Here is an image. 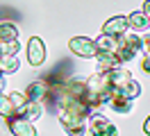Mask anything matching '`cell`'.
I'll use <instances>...</instances> for the list:
<instances>
[{
    "label": "cell",
    "instance_id": "6da1fadb",
    "mask_svg": "<svg viewBox=\"0 0 150 136\" xmlns=\"http://www.w3.org/2000/svg\"><path fill=\"white\" fill-rule=\"evenodd\" d=\"M112 93H114V86L109 82V73H93L91 77H86V98H89L91 109L107 104Z\"/></svg>",
    "mask_w": 150,
    "mask_h": 136
},
{
    "label": "cell",
    "instance_id": "7a4b0ae2",
    "mask_svg": "<svg viewBox=\"0 0 150 136\" xmlns=\"http://www.w3.org/2000/svg\"><path fill=\"white\" fill-rule=\"evenodd\" d=\"M89 116L75 113V111H59V123L68 136H84L86 127H89Z\"/></svg>",
    "mask_w": 150,
    "mask_h": 136
},
{
    "label": "cell",
    "instance_id": "3957f363",
    "mask_svg": "<svg viewBox=\"0 0 150 136\" xmlns=\"http://www.w3.org/2000/svg\"><path fill=\"white\" fill-rule=\"evenodd\" d=\"M139 50H143V39H139V34H123L118 39V50H116V57H118V61L125 63L134 59Z\"/></svg>",
    "mask_w": 150,
    "mask_h": 136
},
{
    "label": "cell",
    "instance_id": "277c9868",
    "mask_svg": "<svg viewBox=\"0 0 150 136\" xmlns=\"http://www.w3.org/2000/svg\"><path fill=\"white\" fill-rule=\"evenodd\" d=\"M86 132L91 136H118V129L114 123H109L105 116H89V127H86Z\"/></svg>",
    "mask_w": 150,
    "mask_h": 136
},
{
    "label": "cell",
    "instance_id": "5b68a950",
    "mask_svg": "<svg viewBox=\"0 0 150 136\" xmlns=\"http://www.w3.org/2000/svg\"><path fill=\"white\" fill-rule=\"evenodd\" d=\"M68 48H71L77 57H84V59L98 57V45H96V41L86 39V36H73L71 43H68Z\"/></svg>",
    "mask_w": 150,
    "mask_h": 136
},
{
    "label": "cell",
    "instance_id": "8992f818",
    "mask_svg": "<svg viewBox=\"0 0 150 136\" xmlns=\"http://www.w3.org/2000/svg\"><path fill=\"white\" fill-rule=\"evenodd\" d=\"M28 61L30 66H41L46 61V45L39 36H32L28 41Z\"/></svg>",
    "mask_w": 150,
    "mask_h": 136
},
{
    "label": "cell",
    "instance_id": "52a82bcc",
    "mask_svg": "<svg viewBox=\"0 0 150 136\" xmlns=\"http://www.w3.org/2000/svg\"><path fill=\"white\" fill-rule=\"evenodd\" d=\"M127 16H112L107 23L103 25V32L100 34H109V36H116V39H121L123 34H127Z\"/></svg>",
    "mask_w": 150,
    "mask_h": 136
},
{
    "label": "cell",
    "instance_id": "ba28073f",
    "mask_svg": "<svg viewBox=\"0 0 150 136\" xmlns=\"http://www.w3.org/2000/svg\"><path fill=\"white\" fill-rule=\"evenodd\" d=\"M7 127L14 136H37V129L32 125V120H25L21 116H14V118H7Z\"/></svg>",
    "mask_w": 150,
    "mask_h": 136
},
{
    "label": "cell",
    "instance_id": "9c48e42d",
    "mask_svg": "<svg viewBox=\"0 0 150 136\" xmlns=\"http://www.w3.org/2000/svg\"><path fill=\"white\" fill-rule=\"evenodd\" d=\"M48 91H50V84L48 82H43V80H37V82H32L28 86V91H25V98L28 100H32V102H46V98H48Z\"/></svg>",
    "mask_w": 150,
    "mask_h": 136
},
{
    "label": "cell",
    "instance_id": "30bf717a",
    "mask_svg": "<svg viewBox=\"0 0 150 136\" xmlns=\"http://www.w3.org/2000/svg\"><path fill=\"white\" fill-rule=\"evenodd\" d=\"M98 73H109L114 70V68H118L121 66V61H118V57H116V52H98Z\"/></svg>",
    "mask_w": 150,
    "mask_h": 136
},
{
    "label": "cell",
    "instance_id": "8fae6325",
    "mask_svg": "<svg viewBox=\"0 0 150 136\" xmlns=\"http://www.w3.org/2000/svg\"><path fill=\"white\" fill-rule=\"evenodd\" d=\"M107 104H109V109L116 111V113H130V111H132V100L130 98H123L121 93H116V91L112 93V98H109Z\"/></svg>",
    "mask_w": 150,
    "mask_h": 136
},
{
    "label": "cell",
    "instance_id": "7c38bea8",
    "mask_svg": "<svg viewBox=\"0 0 150 136\" xmlns=\"http://www.w3.org/2000/svg\"><path fill=\"white\" fill-rule=\"evenodd\" d=\"M127 23H130V27L132 30H137V32H146L148 30V25H150V18L143 14V11H132L130 16H127Z\"/></svg>",
    "mask_w": 150,
    "mask_h": 136
},
{
    "label": "cell",
    "instance_id": "4fadbf2b",
    "mask_svg": "<svg viewBox=\"0 0 150 136\" xmlns=\"http://www.w3.org/2000/svg\"><path fill=\"white\" fill-rule=\"evenodd\" d=\"M116 93H121L123 98H130V100H134V98H139L141 95V84L134 77H132L130 82H125V84H121L118 89H114Z\"/></svg>",
    "mask_w": 150,
    "mask_h": 136
},
{
    "label": "cell",
    "instance_id": "5bb4252c",
    "mask_svg": "<svg viewBox=\"0 0 150 136\" xmlns=\"http://www.w3.org/2000/svg\"><path fill=\"white\" fill-rule=\"evenodd\" d=\"M96 45H98V52H116L118 50V39L109 34H100L96 39Z\"/></svg>",
    "mask_w": 150,
    "mask_h": 136
},
{
    "label": "cell",
    "instance_id": "9a60e30c",
    "mask_svg": "<svg viewBox=\"0 0 150 136\" xmlns=\"http://www.w3.org/2000/svg\"><path fill=\"white\" fill-rule=\"evenodd\" d=\"M18 68H21V63H18V57H16V54H2V57H0V73L11 75V73H16Z\"/></svg>",
    "mask_w": 150,
    "mask_h": 136
},
{
    "label": "cell",
    "instance_id": "2e32d148",
    "mask_svg": "<svg viewBox=\"0 0 150 136\" xmlns=\"http://www.w3.org/2000/svg\"><path fill=\"white\" fill-rule=\"evenodd\" d=\"M41 113H43L41 104H39V102H32V100H28V102H25V107H23V111H21V118H25V120H32V123H34Z\"/></svg>",
    "mask_w": 150,
    "mask_h": 136
},
{
    "label": "cell",
    "instance_id": "e0dca14e",
    "mask_svg": "<svg viewBox=\"0 0 150 136\" xmlns=\"http://www.w3.org/2000/svg\"><path fill=\"white\" fill-rule=\"evenodd\" d=\"M18 39V30L14 23H0V43L5 41H16Z\"/></svg>",
    "mask_w": 150,
    "mask_h": 136
},
{
    "label": "cell",
    "instance_id": "ac0fdd59",
    "mask_svg": "<svg viewBox=\"0 0 150 136\" xmlns=\"http://www.w3.org/2000/svg\"><path fill=\"white\" fill-rule=\"evenodd\" d=\"M0 116L5 118V120L16 116V109H14V104H11L9 95H2V93H0Z\"/></svg>",
    "mask_w": 150,
    "mask_h": 136
},
{
    "label": "cell",
    "instance_id": "d6986e66",
    "mask_svg": "<svg viewBox=\"0 0 150 136\" xmlns=\"http://www.w3.org/2000/svg\"><path fill=\"white\" fill-rule=\"evenodd\" d=\"M18 50H21L18 39H16V41H5V43H0V57H2V54H16Z\"/></svg>",
    "mask_w": 150,
    "mask_h": 136
},
{
    "label": "cell",
    "instance_id": "ffe728a7",
    "mask_svg": "<svg viewBox=\"0 0 150 136\" xmlns=\"http://www.w3.org/2000/svg\"><path fill=\"white\" fill-rule=\"evenodd\" d=\"M9 100H11V104H14V109H16V116H21V111H23V107H25L28 98H25L23 93H11Z\"/></svg>",
    "mask_w": 150,
    "mask_h": 136
},
{
    "label": "cell",
    "instance_id": "44dd1931",
    "mask_svg": "<svg viewBox=\"0 0 150 136\" xmlns=\"http://www.w3.org/2000/svg\"><path fill=\"white\" fill-rule=\"evenodd\" d=\"M141 68H143V73H148V75H150V54H146V57H143V61H141Z\"/></svg>",
    "mask_w": 150,
    "mask_h": 136
},
{
    "label": "cell",
    "instance_id": "7402d4cb",
    "mask_svg": "<svg viewBox=\"0 0 150 136\" xmlns=\"http://www.w3.org/2000/svg\"><path fill=\"white\" fill-rule=\"evenodd\" d=\"M143 50H146V52L150 54V34H146V36H143Z\"/></svg>",
    "mask_w": 150,
    "mask_h": 136
},
{
    "label": "cell",
    "instance_id": "603a6c76",
    "mask_svg": "<svg viewBox=\"0 0 150 136\" xmlns=\"http://www.w3.org/2000/svg\"><path fill=\"white\" fill-rule=\"evenodd\" d=\"M141 11H143V14L150 18V0H146V2H143V9H141Z\"/></svg>",
    "mask_w": 150,
    "mask_h": 136
},
{
    "label": "cell",
    "instance_id": "cb8c5ba5",
    "mask_svg": "<svg viewBox=\"0 0 150 136\" xmlns=\"http://www.w3.org/2000/svg\"><path fill=\"white\" fill-rule=\"evenodd\" d=\"M143 132H146V134L150 136V116H148V120H146V123H143Z\"/></svg>",
    "mask_w": 150,
    "mask_h": 136
},
{
    "label": "cell",
    "instance_id": "d4e9b609",
    "mask_svg": "<svg viewBox=\"0 0 150 136\" xmlns=\"http://www.w3.org/2000/svg\"><path fill=\"white\" fill-rule=\"evenodd\" d=\"M2 86H5V73H0V91H2Z\"/></svg>",
    "mask_w": 150,
    "mask_h": 136
}]
</instances>
